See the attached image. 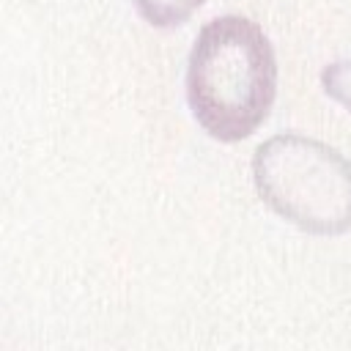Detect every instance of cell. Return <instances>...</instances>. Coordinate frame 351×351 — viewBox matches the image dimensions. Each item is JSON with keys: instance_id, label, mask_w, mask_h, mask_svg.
Here are the masks:
<instances>
[{"instance_id": "cell-3", "label": "cell", "mask_w": 351, "mask_h": 351, "mask_svg": "<svg viewBox=\"0 0 351 351\" xmlns=\"http://www.w3.org/2000/svg\"><path fill=\"white\" fill-rule=\"evenodd\" d=\"M134 11L140 14L143 22L159 30L178 27L189 22V16L206 5V0H132Z\"/></svg>"}, {"instance_id": "cell-4", "label": "cell", "mask_w": 351, "mask_h": 351, "mask_svg": "<svg viewBox=\"0 0 351 351\" xmlns=\"http://www.w3.org/2000/svg\"><path fill=\"white\" fill-rule=\"evenodd\" d=\"M321 88L329 99H335L340 107L351 112V58L324 66L321 71Z\"/></svg>"}, {"instance_id": "cell-2", "label": "cell", "mask_w": 351, "mask_h": 351, "mask_svg": "<svg viewBox=\"0 0 351 351\" xmlns=\"http://www.w3.org/2000/svg\"><path fill=\"white\" fill-rule=\"evenodd\" d=\"M252 184L280 219L304 233L351 230V159L315 137L282 132L263 140L252 154Z\"/></svg>"}, {"instance_id": "cell-1", "label": "cell", "mask_w": 351, "mask_h": 351, "mask_svg": "<svg viewBox=\"0 0 351 351\" xmlns=\"http://www.w3.org/2000/svg\"><path fill=\"white\" fill-rule=\"evenodd\" d=\"M277 96V58L263 27L225 14L206 22L186 60V104L203 132L219 143L255 134Z\"/></svg>"}]
</instances>
